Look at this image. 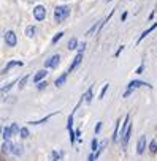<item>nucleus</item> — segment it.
Instances as JSON below:
<instances>
[{"label": "nucleus", "instance_id": "nucleus-9", "mask_svg": "<svg viewBox=\"0 0 157 161\" xmlns=\"http://www.w3.org/2000/svg\"><path fill=\"white\" fill-rule=\"evenodd\" d=\"M46 74H48V71L46 70H41V71H38V73L33 76V82H35V84H38V82H40L43 77H46Z\"/></svg>", "mask_w": 157, "mask_h": 161}, {"label": "nucleus", "instance_id": "nucleus-6", "mask_svg": "<svg viewBox=\"0 0 157 161\" xmlns=\"http://www.w3.org/2000/svg\"><path fill=\"white\" fill-rule=\"evenodd\" d=\"M144 148H146V136H141L138 141V145H137V152L138 155H141L144 152Z\"/></svg>", "mask_w": 157, "mask_h": 161}, {"label": "nucleus", "instance_id": "nucleus-35", "mask_svg": "<svg viewBox=\"0 0 157 161\" xmlns=\"http://www.w3.org/2000/svg\"><path fill=\"white\" fill-rule=\"evenodd\" d=\"M141 71H143V65H141V66H140V68L137 70V74H141Z\"/></svg>", "mask_w": 157, "mask_h": 161}, {"label": "nucleus", "instance_id": "nucleus-5", "mask_svg": "<svg viewBox=\"0 0 157 161\" xmlns=\"http://www.w3.org/2000/svg\"><path fill=\"white\" fill-rule=\"evenodd\" d=\"M143 85H146V87H152V85H149V84H146V82H141V81H132L130 84H128L127 87V90H135V88H138V87H143Z\"/></svg>", "mask_w": 157, "mask_h": 161}, {"label": "nucleus", "instance_id": "nucleus-28", "mask_svg": "<svg viewBox=\"0 0 157 161\" xmlns=\"http://www.w3.org/2000/svg\"><path fill=\"white\" fill-rule=\"evenodd\" d=\"M27 79H29V76L26 74V77H22V81H21V85H19V88H22L26 84H27Z\"/></svg>", "mask_w": 157, "mask_h": 161}, {"label": "nucleus", "instance_id": "nucleus-24", "mask_svg": "<svg viewBox=\"0 0 157 161\" xmlns=\"http://www.w3.org/2000/svg\"><path fill=\"white\" fill-rule=\"evenodd\" d=\"M71 126H73V114L68 117V123H67V128L68 130H71Z\"/></svg>", "mask_w": 157, "mask_h": 161}, {"label": "nucleus", "instance_id": "nucleus-8", "mask_svg": "<svg viewBox=\"0 0 157 161\" xmlns=\"http://www.w3.org/2000/svg\"><path fill=\"white\" fill-rule=\"evenodd\" d=\"M13 148H14V144L10 142V141H5V144L2 145V150L5 153H13Z\"/></svg>", "mask_w": 157, "mask_h": 161}, {"label": "nucleus", "instance_id": "nucleus-33", "mask_svg": "<svg viewBox=\"0 0 157 161\" xmlns=\"http://www.w3.org/2000/svg\"><path fill=\"white\" fill-rule=\"evenodd\" d=\"M84 47H86V43H83V44H80V52H83V51H84Z\"/></svg>", "mask_w": 157, "mask_h": 161}, {"label": "nucleus", "instance_id": "nucleus-31", "mask_svg": "<svg viewBox=\"0 0 157 161\" xmlns=\"http://www.w3.org/2000/svg\"><path fill=\"white\" fill-rule=\"evenodd\" d=\"M100 130H102V122H98V123H97V126H95V133H98Z\"/></svg>", "mask_w": 157, "mask_h": 161}, {"label": "nucleus", "instance_id": "nucleus-21", "mask_svg": "<svg viewBox=\"0 0 157 161\" xmlns=\"http://www.w3.org/2000/svg\"><path fill=\"white\" fill-rule=\"evenodd\" d=\"M149 150H151V153H155L157 152V142L155 141H152L149 144Z\"/></svg>", "mask_w": 157, "mask_h": 161}, {"label": "nucleus", "instance_id": "nucleus-18", "mask_svg": "<svg viewBox=\"0 0 157 161\" xmlns=\"http://www.w3.org/2000/svg\"><path fill=\"white\" fill-rule=\"evenodd\" d=\"M11 136H13V133H11L10 126H8V128H5V131H3V137H5V141H10V139H11Z\"/></svg>", "mask_w": 157, "mask_h": 161}, {"label": "nucleus", "instance_id": "nucleus-26", "mask_svg": "<svg viewBox=\"0 0 157 161\" xmlns=\"http://www.w3.org/2000/svg\"><path fill=\"white\" fill-rule=\"evenodd\" d=\"M106 90H108V84H106V85H103V88H102V92H100V99H102L103 96H105V93H106Z\"/></svg>", "mask_w": 157, "mask_h": 161}, {"label": "nucleus", "instance_id": "nucleus-32", "mask_svg": "<svg viewBox=\"0 0 157 161\" xmlns=\"http://www.w3.org/2000/svg\"><path fill=\"white\" fill-rule=\"evenodd\" d=\"M122 51H124V46H121V47H119V49H117V52H116V54H114V55H116V57H119V54H121V52H122Z\"/></svg>", "mask_w": 157, "mask_h": 161}, {"label": "nucleus", "instance_id": "nucleus-11", "mask_svg": "<svg viewBox=\"0 0 157 161\" xmlns=\"http://www.w3.org/2000/svg\"><path fill=\"white\" fill-rule=\"evenodd\" d=\"M56 114H57V112H54V114H51V115H46V117H43L41 120H35V122H29V123H30V125H40V123H44V122H46V120H49V119H51V117H53V115H56Z\"/></svg>", "mask_w": 157, "mask_h": 161}, {"label": "nucleus", "instance_id": "nucleus-27", "mask_svg": "<svg viewBox=\"0 0 157 161\" xmlns=\"http://www.w3.org/2000/svg\"><path fill=\"white\" fill-rule=\"evenodd\" d=\"M21 145H14V148H13V153H16V155H21L22 153V150H21Z\"/></svg>", "mask_w": 157, "mask_h": 161}, {"label": "nucleus", "instance_id": "nucleus-30", "mask_svg": "<svg viewBox=\"0 0 157 161\" xmlns=\"http://www.w3.org/2000/svg\"><path fill=\"white\" fill-rule=\"evenodd\" d=\"M37 85H38V88H44V87H46L48 84H46V82H41V81H40V82H38V84H37Z\"/></svg>", "mask_w": 157, "mask_h": 161}, {"label": "nucleus", "instance_id": "nucleus-13", "mask_svg": "<svg viewBox=\"0 0 157 161\" xmlns=\"http://www.w3.org/2000/svg\"><path fill=\"white\" fill-rule=\"evenodd\" d=\"M76 46H78V40H76V38H71V40L68 41V44H67V47H68L70 51H75Z\"/></svg>", "mask_w": 157, "mask_h": 161}, {"label": "nucleus", "instance_id": "nucleus-4", "mask_svg": "<svg viewBox=\"0 0 157 161\" xmlns=\"http://www.w3.org/2000/svg\"><path fill=\"white\" fill-rule=\"evenodd\" d=\"M5 41H7V44H8V46H11V47H13V46H16V43H18V38H16V33L14 32H7V33H5Z\"/></svg>", "mask_w": 157, "mask_h": 161}, {"label": "nucleus", "instance_id": "nucleus-10", "mask_svg": "<svg viewBox=\"0 0 157 161\" xmlns=\"http://www.w3.org/2000/svg\"><path fill=\"white\" fill-rule=\"evenodd\" d=\"M155 27H157V22H155V24H152V25H151V27H149L148 30H144V32L141 33V35H140V38H138V43L141 41V40H144V38H146V36L149 35V33H151V32H152V30L155 29Z\"/></svg>", "mask_w": 157, "mask_h": 161}, {"label": "nucleus", "instance_id": "nucleus-20", "mask_svg": "<svg viewBox=\"0 0 157 161\" xmlns=\"http://www.w3.org/2000/svg\"><path fill=\"white\" fill-rule=\"evenodd\" d=\"M10 130H11V133H13V136H14V134H18V133H19V130H21V128H19V126L16 125V123H13V125L10 126Z\"/></svg>", "mask_w": 157, "mask_h": 161}, {"label": "nucleus", "instance_id": "nucleus-15", "mask_svg": "<svg viewBox=\"0 0 157 161\" xmlns=\"http://www.w3.org/2000/svg\"><path fill=\"white\" fill-rule=\"evenodd\" d=\"M119 128H121V120H117L116 128H114V134H113V139H114V141L119 139Z\"/></svg>", "mask_w": 157, "mask_h": 161}, {"label": "nucleus", "instance_id": "nucleus-19", "mask_svg": "<svg viewBox=\"0 0 157 161\" xmlns=\"http://www.w3.org/2000/svg\"><path fill=\"white\" fill-rule=\"evenodd\" d=\"M19 134H21L22 139H26V137H29V130H27L26 126H24V128H21V130H19Z\"/></svg>", "mask_w": 157, "mask_h": 161}, {"label": "nucleus", "instance_id": "nucleus-36", "mask_svg": "<svg viewBox=\"0 0 157 161\" xmlns=\"http://www.w3.org/2000/svg\"><path fill=\"white\" fill-rule=\"evenodd\" d=\"M108 2H111V0H108Z\"/></svg>", "mask_w": 157, "mask_h": 161}, {"label": "nucleus", "instance_id": "nucleus-29", "mask_svg": "<svg viewBox=\"0 0 157 161\" xmlns=\"http://www.w3.org/2000/svg\"><path fill=\"white\" fill-rule=\"evenodd\" d=\"M13 65H22V63H21V62H10V63L7 65V68H5V71H7L8 68H11V66H13Z\"/></svg>", "mask_w": 157, "mask_h": 161}, {"label": "nucleus", "instance_id": "nucleus-14", "mask_svg": "<svg viewBox=\"0 0 157 161\" xmlns=\"http://www.w3.org/2000/svg\"><path fill=\"white\" fill-rule=\"evenodd\" d=\"M35 32H37V29H35V27H33V25H29V27H26V35L27 36H33V35H35Z\"/></svg>", "mask_w": 157, "mask_h": 161}, {"label": "nucleus", "instance_id": "nucleus-25", "mask_svg": "<svg viewBox=\"0 0 157 161\" xmlns=\"http://www.w3.org/2000/svg\"><path fill=\"white\" fill-rule=\"evenodd\" d=\"M59 158H60V155H59L57 152H53V153H51V161H57Z\"/></svg>", "mask_w": 157, "mask_h": 161}, {"label": "nucleus", "instance_id": "nucleus-12", "mask_svg": "<svg viewBox=\"0 0 157 161\" xmlns=\"http://www.w3.org/2000/svg\"><path fill=\"white\" fill-rule=\"evenodd\" d=\"M67 76H68V73H64L62 76H59L57 79H56V85H57V87H60V85H62L64 82L67 81Z\"/></svg>", "mask_w": 157, "mask_h": 161}, {"label": "nucleus", "instance_id": "nucleus-23", "mask_svg": "<svg viewBox=\"0 0 157 161\" xmlns=\"http://www.w3.org/2000/svg\"><path fill=\"white\" fill-rule=\"evenodd\" d=\"M91 147H92V152H95V150L98 148V141H97V139H94V141H92V144H91Z\"/></svg>", "mask_w": 157, "mask_h": 161}, {"label": "nucleus", "instance_id": "nucleus-34", "mask_svg": "<svg viewBox=\"0 0 157 161\" xmlns=\"http://www.w3.org/2000/svg\"><path fill=\"white\" fill-rule=\"evenodd\" d=\"M95 160V157H94V153L92 155H89V158H87V161H94Z\"/></svg>", "mask_w": 157, "mask_h": 161}, {"label": "nucleus", "instance_id": "nucleus-3", "mask_svg": "<svg viewBox=\"0 0 157 161\" xmlns=\"http://www.w3.org/2000/svg\"><path fill=\"white\" fill-rule=\"evenodd\" d=\"M59 63H60V57H59L57 54H56V55L49 57L46 62H44V66H46V68H57Z\"/></svg>", "mask_w": 157, "mask_h": 161}, {"label": "nucleus", "instance_id": "nucleus-16", "mask_svg": "<svg viewBox=\"0 0 157 161\" xmlns=\"http://www.w3.org/2000/svg\"><path fill=\"white\" fill-rule=\"evenodd\" d=\"M92 90H94V87H91V88H89V90L86 92V95L83 96V98L86 99L87 103H91V101H92Z\"/></svg>", "mask_w": 157, "mask_h": 161}, {"label": "nucleus", "instance_id": "nucleus-17", "mask_svg": "<svg viewBox=\"0 0 157 161\" xmlns=\"http://www.w3.org/2000/svg\"><path fill=\"white\" fill-rule=\"evenodd\" d=\"M98 27H100V22H95V24H94V25L91 27V29H89V30L86 32V35H87V36H91V35H92V33H94L95 30H97V29H98Z\"/></svg>", "mask_w": 157, "mask_h": 161}, {"label": "nucleus", "instance_id": "nucleus-1", "mask_svg": "<svg viewBox=\"0 0 157 161\" xmlns=\"http://www.w3.org/2000/svg\"><path fill=\"white\" fill-rule=\"evenodd\" d=\"M70 14V8L68 7H57L54 10V19L57 24H60V22H64L67 18H68Z\"/></svg>", "mask_w": 157, "mask_h": 161}, {"label": "nucleus", "instance_id": "nucleus-2", "mask_svg": "<svg viewBox=\"0 0 157 161\" xmlns=\"http://www.w3.org/2000/svg\"><path fill=\"white\" fill-rule=\"evenodd\" d=\"M33 18H35L37 21H43L44 18H46V10H44V7L38 5V7L33 8Z\"/></svg>", "mask_w": 157, "mask_h": 161}, {"label": "nucleus", "instance_id": "nucleus-22", "mask_svg": "<svg viewBox=\"0 0 157 161\" xmlns=\"http://www.w3.org/2000/svg\"><path fill=\"white\" fill-rule=\"evenodd\" d=\"M62 36H64V32H59L57 35H56V36L53 38V44H56V43H57V41L60 40V38H62Z\"/></svg>", "mask_w": 157, "mask_h": 161}, {"label": "nucleus", "instance_id": "nucleus-7", "mask_svg": "<svg viewBox=\"0 0 157 161\" xmlns=\"http://www.w3.org/2000/svg\"><path fill=\"white\" fill-rule=\"evenodd\" d=\"M81 60H83V52H78V54H76V57H75V60H73V63H71V65H70V68H68V73H71V71H73V70L76 68V66L81 63Z\"/></svg>", "mask_w": 157, "mask_h": 161}]
</instances>
